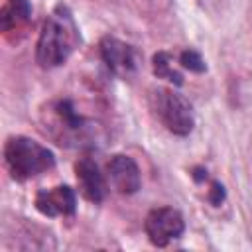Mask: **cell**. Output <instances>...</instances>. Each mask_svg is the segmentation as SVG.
Instances as JSON below:
<instances>
[{
  "label": "cell",
  "mask_w": 252,
  "mask_h": 252,
  "mask_svg": "<svg viewBox=\"0 0 252 252\" xmlns=\"http://www.w3.org/2000/svg\"><path fill=\"white\" fill-rule=\"evenodd\" d=\"M79 28L67 6L59 4L43 22L35 45V59L43 69L63 65L79 45Z\"/></svg>",
  "instance_id": "cell-1"
},
{
  "label": "cell",
  "mask_w": 252,
  "mask_h": 252,
  "mask_svg": "<svg viewBox=\"0 0 252 252\" xmlns=\"http://www.w3.org/2000/svg\"><path fill=\"white\" fill-rule=\"evenodd\" d=\"M100 55H102V61L106 63V67L118 77L132 75L140 65L138 51L132 45H128V43H124L116 37H110V35L102 37Z\"/></svg>",
  "instance_id": "cell-5"
},
{
  "label": "cell",
  "mask_w": 252,
  "mask_h": 252,
  "mask_svg": "<svg viewBox=\"0 0 252 252\" xmlns=\"http://www.w3.org/2000/svg\"><path fill=\"white\" fill-rule=\"evenodd\" d=\"M4 158L12 177L18 181L32 179L55 165L53 152L26 136H12L6 142Z\"/></svg>",
  "instance_id": "cell-2"
},
{
  "label": "cell",
  "mask_w": 252,
  "mask_h": 252,
  "mask_svg": "<svg viewBox=\"0 0 252 252\" xmlns=\"http://www.w3.org/2000/svg\"><path fill=\"white\" fill-rule=\"evenodd\" d=\"M55 114H57V120L61 124V130H65L63 138L61 140H67V142H77V146H83L85 142L87 144H93L91 140L94 138V126L93 122L85 120L73 106L71 100H59L55 104Z\"/></svg>",
  "instance_id": "cell-6"
},
{
  "label": "cell",
  "mask_w": 252,
  "mask_h": 252,
  "mask_svg": "<svg viewBox=\"0 0 252 252\" xmlns=\"http://www.w3.org/2000/svg\"><path fill=\"white\" fill-rule=\"evenodd\" d=\"M106 171H108V179H110L112 187L122 195H132L142 185L140 169H138L136 161L128 156H122V154L114 156L108 161Z\"/></svg>",
  "instance_id": "cell-7"
},
{
  "label": "cell",
  "mask_w": 252,
  "mask_h": 252,
  "mask_svg": "<svg viewBox=\"0 0 252 252\" xmlns=\"http://www.w3.org/2000/svg\"><path fill=\"white\" fill-rule=\"evenodd\" d=\"M35 207L45 217H59V215H73L77 209L75 191L69 185H59L53 189H41L35 197Z\"/></svg>",
  "instance_id": "cell-8"
},
{
  "label": "cell",
  "mask_w": 252,
  "mask_h": 252,
  "mask_svg": "<svg viewBox=\"0 0 252 252\" xmlns=\"http://www.w3.org/2000/svg\"><path fill=\"white\" fill-rule=\"evenodd\" d=\"M152 106L169 132L177 136L191 134L195 126V112L185 96L171 89H156L152 94Z\"/></svg>",
  "instance_id": "cell-3"
},
{
  "label": "cell",
  "mask_w": 252,
  "mask_h": 252,
  "mask_svg": "<svg viewBox=\"0 0 252 252\" xmlns=\"http://www.w3.org/2000/svg\"><path fill=\"white\" fill-rule=\"evenodd\" d=\"M152 67H154V73L159 77V79H167L171 81L173 85H183V75L173 67V59L169 53L165 51H158L152 59Z\"/></svg>",
  "instance_id": "cell-11"
},
{
  "label": "cell",
  "mask_w": 252,
  "mask_h": 252,
  "mask_svg": "<svg viewBox=\"0 0 252 252\" xmlns=\"http://www.w3.org/2000/svg\"><path fill=\"white\" fill-rule=\"evenodd\" d=\"M75 173H77V181H79L81 193L89 201L100 203L104 199V195H106V183H104V177H102L98 165L91 158H83V159L77 161Z\"/></svg>",
  "instance_id": "cell-9"
},
{
  "label": "cell",
  "mask_w": 252,
  "mask_h": 252,
  "mask_svg": "<svg viewBox=\"0 0 252 252\" xmlns=\"http://www.w3.org/2000/svg\"><path fill=\"white\" fill-rule=\"evenodd\" d=\"M146 234L152 244L167 246L171 240L179 238L185 230V220L177 209L159 207L148 213L146 217Z\"/></svg>",
  "instance_id": "cell-4"
},
{
  "label": "cell",
  "mask_w": 252,
  "mask_h": 252,
  "mask_svg": "<svg viewBox=\"0 0 252 252\" xmlns=\"http://www.w3.org/2000/svg\"><path fill=\"white\" fill-rule=\"evenodd\" d=\"M179 63H181V67H185V69H189V71H193V73H203V71L207 69L203 57H201L195 49H185V51H181Z\"/></svg>",
  "instance_id": "cell-12"
},
{
  "label": "cell",
  "mask_w": 252,
  "mask_h": 252,
  "mask_svg": "<svg viewBox=\"0 0 252 252\" xmlns=\"http://www.w3.org/2000/svg\"><path fill=\"white\" fill-rule=\"evenodd\" d=\"M32 16V6L28 0H6L0 10V30L4 33L24 26Z\"/></svg>",
  "instance_id": "cell-10"
},
{
  "label": "cell",
  "mask_w": 252,
  "mask_h": 252,
  "mask_svg": "<svg viewBox=\"0 0 252 252\" xmlns=\"http://www.w3.org/2000/svg\"><path fill=\"white\" fill-rule=\"evenodd\" d=\"M209 201H211L213 205H220V203L224 201V187H222V183H219V181H213V183H211Z\"/></svg>",
  "instance_id": "cell-13"
},
{
  "label": "cell",
  "mask_w": 252,
  "mask_h": 252,
  "mask_svg": "<svg viewBox=\"0 0 252 252\" xmlns=\"http://www.w3.org/2000/svg\"><path fill=\"white\" fill-rule=\"evenodd\" d=\"M193 179H195V181L207 179V169H205V167H195V169H193Z\"/></svg>",
  "instance_id": "cell-14"
}]
</instances>
